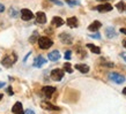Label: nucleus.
<instances>
[{"label":"nucleus","instance_id":"19","mask_svg":"<svg viewBox=\"0 0 126 114\" xmlns=\"http://www.w3.org/2000/svg\"><path fill=\"white\" fill-rule=\"evenodd\" d=\"M87 47L92 51L93 53H95V54H99V53H101V49H99L98 46L94 45V44H87Z\"/></svg>","mask_w":126,"mask_h":114},{"label":"nucleus","instance_id":"34","mask_svg":"<svg viewBox=\"0 0 126 114\" xmlns=\"http://www.w3.org/2000/svg\"><path fill=\"white\" fill-rule=\"evenodd\" d=\"M123 46L126 49V39H124V40H123Z\"/></svg>","mask_w":126,"mask_h":114},{"label":"nucleus","instance_id":"20","mask_svg":"<svg viewBox=\"0 0 126 114\" xmlns=\"http://www.w3.org/2000/svg\"><path fill=\"white\" fill-rule=\"evenodd\" d=\"M19 11H17V9H16L15 7H11L9 8V15L12 16V17H14V19H15V17H17V16H19Z\"/></svg>","mask_w":126,"mask_h":114},{"label":"nucleus","instance_id":"35","mask_svg":"<svg viewBox=\"0 0 126 114\" xmlns=\"http://www.w3.org/2000/svg\"><path fill=\"white\" fill-rule=\"evenodd\" d=\"M2 87H5V82H1V83H0V88H2Z\"/></svg>","mask_w":126,"mask_h":114},{"label":"nucleus","instance_id":"11","mask_svg":"<svg viewBox=\"0 0 126 114\" xmlns=\"http://www.w3.org/2000/svg\"><path fill=\"white\" fill-rule=\"evenodd\" d=\"M12 112L14 114H24V111H23V107H22V104L17 101L13 105V108H12Z\"/></svg>","mask_w":126,"mask_h":114},{"label":"nucleus","instance_id":"28","mask_svg":"<svg viewBox=\"0 0 126 114\" xmlns=\"http://www.w3.org/2000/svg\"><path fill=\"white\" fill-rule=\"evenodd\" d=\"M50 1H52V2L59 5V6H61V5H63V2H61V1H59V0H50Z\"/></svg>","mask_w":126,"mask_h":114},{"label":"nucleus","instance_id":"32","mask_svg":"<svg viewBox=\"0 0 126 114\" xmlns=\"http://www.w3.org/2000/svg\"><path fill=\"white\" fill-rule=\"evenodd\" d=\"M120 57H122L123 59L126 61V54H125V53H120Z\"/></svg>","mask_w":126,"mask_h":114},{"label":"nucleus","instance_id":"31","mask_svg":"<svg viewBox=\"0 0 126 114\" xmlns=\"http://www.w3.org/2000/svg\"><path fill=\"white\" fill-rule=\"evenodd\" d=\"M120 32L124 34V35H126V28H122V29H120Z\"/></svg>","mask_w":126,"mask_h":114},{"label":"nucleus","instance_id":"9","mask_svg":"<svg viewBox=\"0 0 126 114\" xmlns=\"http://www.w3.org/2000/svg\"><path fill=\"white\" fill-rule=\"evenodd\" d=\"M112 6H111L110 4H102V5H98V6H96V9L98 12H101V13H105V12H110L112 11Z\"/></svg>","mask_w":126,"mask_h":114},{"label":"nucleus","instance_id":"33","mask_svg":"<svg viewBox=\"0 0 126 114\" xmlns=\"http://www.w3.org/2000/svg\"><path fill=\"white\" fill-rule=\"evenodd\" d=\"M30 54H31V52H29V53H28L27 55H26V58H24V59H23V61H26V60H27L28 58H29V55H30Z\"/></svg>","mask_w":126,"mask_h":114},{"label":"nucleus","instance_id":"30","mask_svg":"<svg viewBox=\"0 0 126 114\" xmlns=\"http://www.w3.org/2000/svg\"><path fill=\"white\" fill-rule=\"evenodd\" d=\"M26 114H35V112L32 110H28L27 112H26Z\"/></svg>","mask_w":126,"mask_h":114},{"label":"nucleus","instance_id":"5","mask_svg":"<svg viewBox=\"0 0 126 114\" xmlns=\"http://www.w3.org/2000/svg\"><path fill=\"white\" fill-rule=\"evenodd\" d=\"M59 39L63 44H66V45H71L73 43V37L72 35L67 34V32H63V34L59 35Z\"/></svg>","mask_w":126,"mask_h":114},{"label":"nucleus","instance_id":"4","mask_svg":"<svg viewBox=\"0 0 126 114\" xmlns=\"http://www.w3.org/2000/svg\"><path fill=\"white\" fill-rule=\"evenodd\" d=\"M64 74H65V72H64L63 69L56 68V69H53V70L51 72V78H52L53 81H56V82H59V81L63 80Z\"/></svg>","mask_w":126,"mask_h":114},{"label":"nucleus","instance_id":"38","mask_svg":"<svg viewBox=\"0 0 126 114\" xmlns=\"http://www.w3.org/2000/svg\"><path fill=\"white\" fill-rule=\"evenodd\" d=\"M2 97H4V96H2V93H0V100L2 99Z\"/></svg>","mask_w":126,"mask_h":114},{"label":"nucleus","instance_id":"17","mask_svg":"<svg viewBox=\"0 0 126 114\" xmlns=\"http://www.w3.org/2000/svg\"><path fill=\"white\" fill-rule=\"evenodd\" d=\"M102 27V23L99 22V21H94V22L88 27V30L89 31H94V32H96V31L98 30L99 28Z\"/></svg>","mask_w":126,"mask_h":114},{"label":"nucleus","instance_id":"37","mask_svg":"<svg viewBox=\"0 0 126 114\" xmlns=\"http://www.w3.org/2000/svg\"><path fill=\"white\" fill-rule=\"evenodd\" d=\"M97 1H101V2H107L108 0H97Z\"/></svg>","mask_w":126,"mask_h":114},{"label":"nucleus","instance_id":"21","mask_svg":"<svg viewBox=\"0 0 126 114\" xmlns=\"http://www.w3.org/2000/svg\"><path fill=\"white\" fill-rule=\"evenodd\" d=\"M38 32L37 31H34V34H32V36H31L30 38H29V42L30 43H36V42H38Z\"/></svg>","mask_w":126,"mask_h":114},{"label":"nucleus","instance_id":"12","mask_svg":"<svg viewBox=\"0 0 126 114\" xmlns=\"http://www.w3.org/2000/svg\"><path fill=\"white\" fill-rule=\"evenodd\" d=\"M36 22L39 23V24H44V23H46L45 13H43V12H38V13L36 14Z\"/></svg>","mask_w":126,"mask_h":114},{"label":"nucleus","instance_id":"18","mask_svg":"<svg viewBox=\"0 0 126 114\" xmlns=\"http://www.w3.org/2000/svg\"><path fill=\"white\" fill-rule=\"evenodd\" d=\"M66 22H67V25H68L69 28H77L78 27V19L75 17V16L68 17Z\"/></svg>","mask_w":126,"mask_h":114},{"label":"nucleus","instance_id":"6","mask_svg":"<svg viewBox=\"0 0 126 114\" xmlns=\"http://www.w3.org/2000/svg\"><path fill=\"white\" fill-rule=\"evenodd\" d=\"M34 17L35 16H34V14H32L31 11H29L27 8L21 9V19H22L23 21H30V20H32Z\"/></svg>","mask_w":126,"mask_h":114},{"label":"nucleus","instance_id":"2","mask_svg":"<svg viewBox=\"0 0 126 114\" xmlns=\"http://www.w3.org/2000/svg\"><path fill=\"white\" fill-rule=\"evenodd\" d=\"M37 43H38V46L42 50H47V49H50L51 46L53 45V42H52L50 38H47V37H41Z\"/></svg>","mask_w":126,"mask_h":114},{"label":"nucleus","instance_id":"15","mask_svg":"<svg viewBox=\"0 0 126 114\" xmlns=\"http://www.w3.org/2000/svg\"><path fill=\"white\" fill-rule=\"evenodd\" d=\"M47 58H49V60L51 61H58L59 59H60V53H59V51H52V52H50L49 55H47Z\"/></svg>","mask_w":126,"mask_h":114},{"label":"nucleus","instance_id":"14","mask_svg":"<svg viewBox=\"0 0 126 114\" xmlns=\"http://www.w3.org/2000/svg\"><path fill=\"white\" fill-rule=\"evenodd\" d=\"M75 69L79 70L80 73H82V74H87L89 72V66L84 65V63H77L75 65Z\"/></svg>","mask_w":126,"mask_h":114},{"label":"nucleus","instance_id":"16","mask_svg":"<svg viewBox=\"0 0 126 114\" xmlns=\"http://www.w3.org/2000/svg\"><path fill=\"white\" fill-rule=\"evenodd\" d=\"M51 23H52V25H54V27H61V25H64V23H65V21L61 19V17H59V16H54L53 19H52V21H51Z\"/></svg>","mask_w":126,"mask_h":114},{"label":"nucleus","instance_id":"23","mask_svg":"<svg viewBox=\"0 0 126 114\" xmlns=\"http://www.w3.org/2000/svg\"><path fill=\"white\" fill-rule=\"evenodd\" d=\"M64 70L67 72L68 74H72L73 73V69H72V67H71V63H69V62H66L65 65H64Z\"/></svg>","mask_w":126,"mask_h":114},{"label":"nucleus","instance_id":"22","mask_svg":"<svg viewBox=\"0 0 126 114\" xmlns=\"http://www.w3.org/2000/svg\"><path fill=\"white\" fill-rule=\"evenodd\" d=\"M116 7H117V9H118L119 12H124L126 11V5L123 2V1H119L118 4L116 5Z\"/></svg>","mask_w":126,"mask_h":114},{"label":"nucleus","instance_id":"10","mask_svg":"<svg viewBox=\"0 0 126 114\" xmlns=\"http://www.w3.org/2000/svg\"><path fill=\"white\" fill-rule=\"evenodd\" d=\"M42 91L46 98H51V96L53 95L54 91H56V88L54 87H44L42 89Z\"/></svg>","mask_w":126,"mask_h":114},{"label":"nucleus","instance_id":"26","mask_svg":"<svg viewBox=\"0 0 126 114\" xmlns=\"http://www.w3.org/2000/svg\"><path fill=\"white\" fill-rule=\"evenodd\" d=\"M89 37H92V38H96V39H101V34H99V32H95V34L89 35Z\"/></svg>","mask_w":126,"mask_h":114},{"label":"nucleus","instance_id":"24","mask_svg":"<svg viewBox=\"0 0 126 114\" xmlns=\"http://www.w3.org/2000/svg\"><path fill=\"white\" fill-rule=\"evenodd\" d=\"M66 4H68L69 6H78V5H80V1H78V0H66Z\"/></svg>","mask_w":126,"mask_h":114},{"label":"nucleus","instance_id":"36","mask_svg":"<svg viewBox=\"0 0 126 114\" xmlns=\"http://www.w3.org/2000/svg\"><path fill=\"white\" fill-rule=\"evenodd\" d=\"M123 93H124V95H126V88H124V89H123Z\"/></svg>","mask_w":126,"mask_h":114},{"label":"nucleus","instance_id":"7","mask_svg":"<svg viewBox=\"0 0 126 114\" xmlns=\"http://www.w3.org/2000/svg\"><path fill=\"white\" fill-rule=\"evenodd\" d=\"M41 107L44 108V110H46V111H59L60 110L58 106L53 105V104H51L50 101H47V100H43V101H41Z\"/></svg>","mask_w":126,"mask_h":114},{"label":"nucleus","instance_id":"3","mask_svg":"<svg viewBox=\"0 0 126 114\" xmlns=\"http://www.w3.org/2000/svg\"><path fill=\"white\" fill-rule=\"evenodd\" d=\"M109 78H110V81H112V82H115V83H117V84H122L125 82V76H123L115 72L109 74Z\"/></svg>","mask_w":126,"mask_h":114},{"label":"nucleus","instance_id":"8","mask_svg":"<svg viewBox=\"0 0 126 114\" xmlns=\"http://www.w3.org/2000/svg\"><path fill=\"white\" fill-rule=\"evenodd\" d=\"M46 63V59L43 58L42 55H38V57L35 58L34 60V67L35 68H41L42 66H44Z\"/></svg>","mask_w":126,"mask_h":114},{"label":"nucleus","instance_id":"13","mask_svg":"<svg viewBox=\"0 0 126 114\" xmlns=\"http://www.w3.org/2000/svg\"><path fill=\"white\" fill-rule=\"evenodd\" d=\"M105 36H107L108 38H115L117 37V32H116L115 30V28H112V27H108L105 28Z\"/></svg>","mask_w":126,"mask_h":114},{"label":"nucleus","instance_id":"1","mask_svg":"<svg viewBox=\"0 0 126 114\" xmlns=\"http://www.w3.org/2000/svg\"><path fill=\"white\" fill-rule=\"evenodd\" d=\"M16 61V54L13 52L12 53V57L11 55H6V57L2 58V60H1V65L6 67V68H9L12 66L14 65V62Z\"/></svg>","mask_w":126,"mask_h":114},{"label":"nucleus","instance_id":"27","mask_svg":"<svg viewBox=\"0 0 126 114\" xmlns=\"http://www.w3.org/2000/svg\"><path fill=\"white\" fill-rule=\"evenodd\" d=\"M6 91H7V93H8V95H11V96H13V95H14V92H13V89H12V87H8V88H7V90H6Z\"/></svg>","mask_w":126,"mask_h":114},{"label":"nucleus","instance_id":"25","mask_svg":"<svg viewBox=\"0 0 126 114\" xmlns=\"http://www.w3.org/2000/svg\"><path fill=\"white\" fill-rule=\"evenodd\" d=\"M64 57H65V60H71V58H72V52H71V51H66Z\"/></svg>","mask_w":126,"mask_h":114},{"label":"nucleus","instance_id":"29","mask_svg":"<svg viewBox=\"0 0 126 114\" xmlns=\"http://www.w3.org/2000/svg\"><path fill=\"white\" fill-rule=\"evenodd\" d=\"M4 11H5V6L1 4V2H0V13H2Z\"/></svg>","mask_w":126,"mask_h":114}]
</instances>
